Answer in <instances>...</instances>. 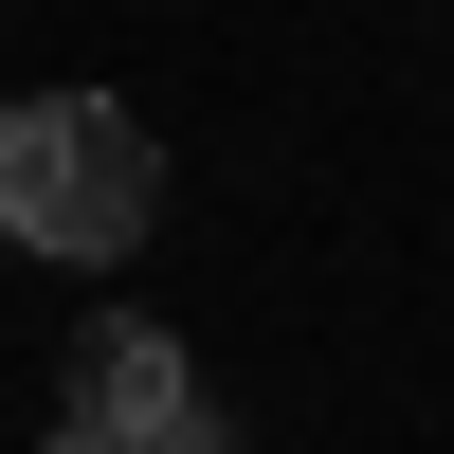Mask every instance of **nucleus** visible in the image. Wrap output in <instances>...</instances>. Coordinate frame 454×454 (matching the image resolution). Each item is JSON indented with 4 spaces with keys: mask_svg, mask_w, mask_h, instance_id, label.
Listing matches in <instances>:
<instances>
[{
    "mask_svg": "<svg viewBox=\"0 0 454 454\" xmlns=\"http://www.w3.org/2000/svg\"><path fill=\"white\" fill-rule=\"evenodd\" d=\"M164 164H145V109L128 91H36L0 109V254H55V273H109L145 237Z\"/></svg>",
    "mask_w": 454,
    "mask_h": 454,
    "instance_id": "obj_1",
    "label": "nucleus"
},
{
    "mask_svg": "<svg viewBox=\"0 0 454 454\" xmlns=\"http://www.w3.org/2000/svg\"><path fill=\"white\" fill-rule=\"evenodd\" d=\"M36 454H218V400H200V364L145 309H91L73 327V400H55Z\"/></svg>",
    "mask_w": 454,
    "mask_h": 454,
    "instance_id": "obj_2",
    "label": "nucleus"
}]
</instances>
